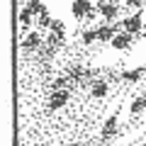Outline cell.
<instances>
[{
  "label": "cell",
  "mask_w": 146,
  "mask_h": 146,
  "mask_svg": "<svg viewBox=\"0 0 146 146\" xmlns=\"http://www.w3.org/2000/svg\"><path fill=\"white\" fill-rule=\"evenodd\" d=\"M32 15H34V10H32L29 5L20 10V22H22V27H25V29H32Z\"/></svg>",
  "instance_id": "10"
},
{
  "label": "cell",
  "mask_w": 146,
  "mask_h": 146,
  "mask_svg": "<svg viewBox=\"0 0 146 146\" xmlns=\"http://www.w3.org/2000/svg\"><path fill=\"white\" fill-rule=\"evenodd\" d=\"M144 34H146V25H144Z\"/></svg>",
  "instance_id": "16"
},
{
  "label": "cell",
  "mask_w": 146,
  "mask_h": 146,
  "mask_svg": "<svg viewBox=\"0 0 146 146\" xmlns=\"http://www.w3.org/2000/svg\"><path fill=\"white\" fill-rule=\"evenodd\" d=\"M117 131V117H107L105 119V127H102V139H112V134Z\"/></svg>",
  "instance_id": "8"
},
{
  "label": "cell",
  "mask_w": 146,
  "mask_h": 146,
  "mask_svg": "<svg viewBox=\"0 0 146 146\" xmlns=\"http://www.w3.org/2000/svg\"><path fill=\"white\" fill-rule=\"evenodd\" d=\"M122 27H124L127 32H131V34H139V32L144 29V22H141V10H136L131 17H127V20L122 22Z\"/></svg>",
  "instance_id": "3"
},
{
  "label": "cell",
  "mask_w": 146,
  "mask_h": 146,
  "mask_svg": "<svg viewBox=\"0 0 146 146\" xmlns=\"http://www.w3.org/2000/svg\"><path fill=\"white\" fill-rule=\"evenodd\" d=\"M51 17H49V12L46 10H42V12H39V20H36V27H51Z\"/></svg>",
  "instance_id": "13"
},
{
  "label": "cell",
  "mask_w": 146,
  "mask_h": 146,
  "mask_svg": "<svg viewBox=\"0 0 146 146\" xmlns=\"http://www.w3.org/2000/svg\"><path fill=\"white\" fill-rule=\"evenodd\" d=\"M117 27H112V25H100L98 27V42H112V36L117 34Z\"/></svg>",
  "instance_id": "7"
},
{
  "label": "cell",
  "mask_w": 146,
  "mask_h": 146,
  "mask_svg": "<svg viewBox=\"0 0 146 146\" xmlns=\"http://www.w3.org/2000/svg\"><path fill=\"white\" fill-rule=\"evenodd\" d=\"M36 29H39V27H36ZM36 29H29V32H27V36L22 39V49H25V51H34V49L42 46V36H39V32H36Z\"/></svg>",
  "instance_id": "2"
},
{
  "label": "cell",
  "mask_w": 146,
  "mask_h": 146,
  "mask_svg": "<svg viewBox=\"0 0 146 146\" xmlns=\"http://www.w3.org/2000/svg\"><path fill=\"white\" fill-rule=\"evenodd\" d=\"M122 78H124L127 83H136V80L141 78V71H124V73H122Z\"/></svg>",
  "instance_id": "14"
},
{
  "label": "cell",
  "mask_w": 146,
  "mask_h": 146,
  "mask_svg": "<svg viewBox=\"0 0 146 146\" xmlns=\"http://www.w3.org/2000/svg\"><path fill=\"white\" fill-rule=\"evenodd\" d=\"M134 36L136 34H131V32H127V29H119L115 36H112V49H117V51H127V49H131V44H134Z\"/></svg>",
  "instance_id": "1"
},
{
  "label": "cell",
  "mask_w": 146,
  "mask_h": 146,
  "mask_svg": "<svg viewBox=\"0 0 146 146\" xmlns=\"http://www.w3.org/2000/svg\"><path fill=\"white\" fill-rule=\"evenodd\" d=\"M90 10H93L90 0H73V5H71V12H73V17H78V20L88 17V12H90Z\"/></svg>",
  "instance_id": "5"
},
{
  "label": "cell",
  "mask_w": 146,
  "mask_h": 146,
  "mask_svg": "<svg viewBox=\"0 0 146 146\" xmlns=\"http://www.w3.org/2000/svg\"><path fill=\"white\" fill-rule=\"evenodd\" d=\"M129 3V7H144L146 5V0H127Z\"/></svg>",
  "instance_id": "15"
},
{
  "label": "cell",
  "mask_w": 146,
  "mask_h": 146,
  "mask_svg": "<svg viewBox=\"0 0 146 146\" xmlns=\"http://www.w3.org/2000/svg\"><path fill=\"white\" fill-rule=\"evenodd\" d=\"M98 10L107 22H112L117 17V12H119V5H117V3H98Z\"/></svg>",
  "instance_id": "6"
},
{
  "label": "cell",
  "mask_w": 146,
  "mask_h": 146,
  "mask_svg": "<svg viewBox=\"0 0 146 146\" xmlns=\"http://www.w3.org/2000/svg\"><path fill=\"white\" fill-rule=\"evenodd\" d=\"M144 110H146V95H139V98L131 100V112H134V115H139Z\"/></svg>",
  "instance_id": "11"
},
{
  "label": "cell",
  "mask_w": 146,
  "mask_h": 146,
  "mask_svg": "<svg viewBox=\"0 0 146 146\" xmlns=\"http://www.w3.org/2000/svg\"><path fill=\"white\" fill-rule=\"evenodd\" d=\"M71 100V95H68V90H63V88H58V90H54V95H51V100H49V107L51 110H61L63 105Z\"/></svg>",
  "instance_id": "4"
},
{
  "label": "cell",
  "mask_w": 146,
  "mask_h": 146,
  "mask_svg": "<svg viewBox=\"0 0 146 146\" xmlns=\"http://www.w3.org/2000/svg\"><path fill=\"white\" fill-rule=\"evenodd\" d=\"M90 93H93V98H105V95H107V83H105V80H93Z\"/></svg>",
  "instance_id": "9"
},
{
  "label": "cell",
  "mask_w": 146,
  "mask_h": 146,
  "mask_svg": "<svg viewBox=\"0 0 146 146\" xmlns=\"http://www.w3.org/2000/svg\"><path fill=\"white\" fill-rule=\"evenodd\" d=\"M80 39H83V44H85V46H90V44H93L95 39H98V27H90V29H85Z\"/></svg>",
  "instance_id": "12"
}]
</instances>
